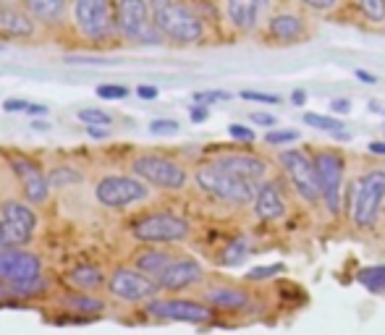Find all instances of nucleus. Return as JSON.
<instances>
[{
    "label": "nucleus",
    "instance_id": "473e14b6",
    "mask_svg": "<svg viewBox=\"0 0 385 335\" xmlns=\"http://www.w3.org/2000/svg\"><path fill=\"white\" fill-rule=\"evenodd\" d=\"M265 141H268L270 147H286V144H294V141H299V131H268L265 134Z\"/></svg>",
    "mask_w": 385,
    "mask_h": 335
},
{
    "label": "nucleus",
    "instance_id": "de8ad7c7",
    "mask_svg": "<svg viewBox=\"0 0 385 335\" xmlns=\"http://www.w3.org/2000/svg\"><path fill=\"white\" fill-rule=\"evenodd\" d=\"M68 63H89V65H100V63H107L103 58H68Z\"/></svg>",
    "mask_w": 385,
    "mask_h": 335
},
{
    "label": "nucleus",
    "instance_id": "1a4fd4ad",
    "mask_svg": "<svg viewBox=\"0 0 385 335\" xmlns=\"http://www.w3.org/2000/svg\"><path fill=\"white\" fill-rule=\"evenodd\" d=\"M107 293L123 304H147L158 299L160 286L147 278L144 272H139L137 267H118L110 272L107 278Z\"/></svg>",
    "mask_w": 385,
    "mask_h": 335
},
{
    "label": "nucleus",
    "instance_id": "3c124183",
    "mask_svg": "<svg viewBox=\"0 0 385 335\" xmlns=\"http://www.w3.org/2000/svg\"><path fill=\"white\" fill-rule=\"evenodd\" d=\"M370 152H372V155H385V139L370 141Z\"/></svg>",
    "mask_w": 385,
    "mask_h": 335
},
{
    "label": "nucleus",
    "instance_id": "f8f14e48",
    "mask_svg": "<svg viewBox=\"0 0 385 335\" xmlns=\"http://www.w3.org/2000/svg\"><path fill=\"white\" fill-rule=\"evenodd\" d=\"M315 168H317V178H320L322 202H325V207H328L331 215H338V210H341L346 160H343L341 152L320 150L317 155H315Z\"/></svg>",
    "mask_w": 385,
    "mask_h": 335
},
{
    "label": "nucleus",
    "instance_id": "e433bc0d",
    "mask_svg": "<svg viewBox=\"0 0 385 335\" xmlns=\"http://www.w3.org/2000/svg\"><path fill=\"white\" fill-rule=\"evenodd\" d=\"M241 98L249 102H265V105H280L278 95H270V92H255V89H244Z\"/></svg>",
    "mask_w": 385,
    "mask_h": 335
},
{
    "label": "nucleus",
    "instance_id": "f03ea898",
    "mask_svg": "<svg viewBox=\"0 0 385 335\" xmlns=\"http://www.w3.org/2000/svg\"><path fill=\"white\" fill-rule=\"evenodd\" d=\"M150 11L158 32L173 40V42L192 45L204 37L202 22L179 0H150Z\"/></svg>",
    "mask_w": 385,
    "mask_h": 335
},
{
    "label": "nucleus",
    "instance_id": "5fc2aeb1",
    "mask_svg": "<svg viewBox=\"0 0 385 335\" xmlns=\"http://www.w3.org/2000/svg\"><path fill=\"white\" fill-rule=\"evenodd\" d=\"M383 116H385V108H383Z\"/></svg>",
    "mask_w": 385,
    "mask_h": 335
},
{
    "label": "nucleus",
    "instance_id": "37998d69",
    "mask_svg": "<svg viewBox=\"0 0 385 335\" xmlns=\"http://www.w3.org/2000/svg\"><path fill=\"white\" fill-rule=\"evenodd\" d=\"M207 116H210V113H207L204 105H194V108L189 110V118H192L194 123H202V120H207Z\"/></svg>",
    "mask_w": 385,
    "mask_h": 335
},
{
    "label": "nucleus",
    "instance_id": "c85d7f7f",
    "mask_svg": "<svg viewBox=\"0 0 385 335\" xmlns=\"http://www.w3.org/2000/svg\"><path fill=\"white\" fill-rule=\"evenodd\" d=\"M354 6L370 24H385V0H354Z\"/></svg>",
    "mask_w": 385,
    "mask_h": 335
},
{
    "label": "nucleus",
    "instance_id": "393cba45",
    "mask_svg": "<svg viewBox=\"0 0 385 335\" xmlns=\"http://www.w3.org/2000/svg\"><path fill=\"white\" fill-rule=\"evenodd\" d=\"M61 306L68 309L71 314H100L105 309V302L95 296V293H84V291H74V293H66L61 299Z\"/></svg>",
    "mask_w": 385,
    "mask_h": 335
},
{
    "label": "nucleus",
    "instance_id": "9d476101",
    "mask_svg": "<svg viewBox=\"0 0 385 335\" xmlns=\"http://www.w3.org/2000/svg\"><path fill=\"white\" fill-rule=\"evenodd\" d=\"M280 165L289 176L291 186L296 189V194L304 202L317 205L322 199V189L320 178H317V168H315V157H310L304 150H283L280 152Z\"/></svg>",
    "mask_w": 385,
    "mask_h": 335
},
{
    "label": "nucleus",
    "instance_id": "8fccbe9b",
    "mask_svg": "<svg viewBox=\"0 0 385 335\" xmlns=\"http://www.w3.org/2000/svg\"><path fill=\"white\" fill-rule=\"evenodd\" d=\"M86 134H89L92 139H105V137H107V129H97V126H86Z\"/></svg>",
    "mask_w": 385,
    "mask_h": 335
},
{
    "label": "nucleus",
    "instance_id": "6ab92c4d",
    "mask_svg": "<svg viewBox=\"0 0 385 335\" xmlns=\"http://www.w3.org/2000/svg\"><path fill=\"white\" fill-rule=\"evenodd\" d=\"M255 215L265 223H275L280 217L286 215V202H283V194L278 192V184L273 181H265V184L257 186V196H255Z\"/></svg>",
    "mask_w": 385,
    "mask_h": 335
},
{
    "label": "nucleus",
    "instance_id": "c756f323",
    "mask_svg": "<svg viewBox=\"0 0 385 335\" xmlns=\"http://www.w3.org/2000/svg\"><path fill=\"white\" fill-rule=\"evenodd\" d=\"M246 254H249V244H246L244 238H236L234 244H228V247H225L220 262L228 265V267H236V265H241V262L246 260Z\"/></svg>",
    "mask_w": 385,
    "mask_h": 335
},
{
    "label": "nucleus",
    "instance_id": "7ed1b4c3",
    "mask_svg": "<svg viewBox=\"0 0 385 335\" xmlns=\"http://www.w3.org/2000/svg\"><path fill=\"white\" fill-rule=\"evenodd\" d=\"M194 181L197 186L202 189L204 194L215 196V199H220L225 205H249V202H255L257 196V186L244 181V178H239V176L228 173L223 168H218L215 162H207L202 168H197V173H194Z\"/></svg>",
    "mask_w": 385,
    "mask_h": 335
},
{
    "label": "nucleus",
    "instance_id": "9b49d317",
    "mask_svg": "<svg viewBox=\"0 0 385 335\" xmlns=\"http://www.w3.org/2000/svg\"><path fill=\"white\" fill-rule=\"evenodd\" d=\"M147 196L150 189L137 176H105L95 186V199L110 210H123L137 202H144Z\"/></svg>",
    "mask_w": 385,
    "mask_h": 335
},
{
    "label": "nucleus",
    "instance_id": "f3484780",
    "mask_svg": "<svg viewBox=\"0 0 385 335\" xmlns=\"http://www.w3.org/2000/svg\"><path fill=\"white\" fill-rule=\"evenodd\" d=\"M202 278H204L202 265L194 257H176V262L163 272L158 286H160V291H183V288L197 286Z\"/></svg>",
    "mask_w": 385,
    "mask_h": 335
},
{
    "label": "nucleus",
    "instance_id": "603ef678",
    "mask_svg": "<svg viewBox=\"0 0 385 335\" xmlns=\"http://www.w3.org/2000/svg\"><path fill=\"white\" fill-rule=\"evenodd\" d=\"M8 299H13V293L6 286H0V302H8Z\"/></svg>",
    "mask_w": 385,
    "mask_h": 335
},
{
    "label": "nucleus",
    "instance_id": "ea45409f",
    "mask_svg": "<svg viewBox=\"0 0 385 335\" xmlns=\"http://www.w3.org/2000/svg\"><path fill=\"white\" fill-rule=\"evenodd\" d=\"M228 134H231L236 141H255V131L249 129V126H241V123L228 126Z\"/></svg>",
    "mask_w": 385,
    "mask_h": 335
},
{
    "label": "nucleus",
    "instance_id": "4be33fe9",
    "mask_svg": "<svg viewBox=\"0 0 385 335\" xmlns=\"http://www.w3.org/2000/svg\"><path fill=\"white\" fill-rule=\"evenodd\" d=\"M204 304L207 306H213V309H225V312H241L249 306V296L244 291H239V288H210V291L204 293Z\"/></svg>",
    "mask_w": 385,
    "mask_h": 335
},
{
    "label": "nucleus",
    "instance_id": "bb28decb",
    "mask_svg": "<svg viewBox=\"0 0 385 335\" xmlns=\"http://www.w3.org/2000/svg\"><path fill=\"white\" fill-rule=\"evenodd\" d=\"M356 281L362 283L367 291L385 293V267H364V270H359Z\"/></svg>",
    "mask_w": 385,
    "mask_h": 335
},
{
    "label": "nucleus",
    "instance_id": "0eeeda50",
    "mask_svg": "<svg viewBox=\"0 0 385 335\" xmlns=\"http://www.w3.org/2000/svg\"><path fill=\"white\" fill-rule=\"evenodd\" d=\"M189 233H192L189 220L173 212H152L131 226V236L142 244H176L189 238Z\"/></svg>",
    "mask_w": 385,
    "mask_h": 335
},
{
    "label": "nucleus",
    "instance_id": "a18cd8bd",
    "mask_svg": "<svg viewBox=\"0 0 385 335\" xmlns=\"http://www.w3.org/2000/svg\"><path fill=\"white\" fill-rule=\"evenodd\" d=\"M354 76H356L359 81H364V84H377V76L370 74V71H362V68H356V71H354Z\"/></svg>",
    "mask_w": 385,
    "mask_h": 335
},
{
    "label": "nucleus",
    "instance_id": "79ce46f5",
    "mask_svg": "<svg viewBox=\"0 0 385 335\" xmlns=\"http://www.w3.org/2000/svg\"><path fill=\"white\" fill-rule=\"evenodd\" d=\"M29 105L32 102H27V100H6V105L3 108L8 110V113H24V110H29Z\"/></svg>",
    "mask_w": 385,
    "mask_h": 335
},
{
    "label": "nucleus",
    "instance_id": "f257e3e1",
    "mask_svg": "<svg viewBox=\"0 0 385 335\" xmlns=\"http://www.w3.org/2000/svg\"><path fill=\"white\" fill-rule=\"evenodd\" d=\"M0 286H6L13 299L34 296L43 288V260L24 249L0 251Z\"/></svg>",
    "mask_w": 385,
    "mask_h": 335
},
{
    "label": "nucleus",
    "instance_id": "c03bdc74",
    "mask_svg": "<svg viewBox=\"0 0 385 335\" xmlns=\"http://www.w3.org/2000/svg\"><path fill=\"white\" fill-rule=\"evenodd\" d=\"M331 110H333V113H349V110H352V102H349L346 98H343V100L335 98L331 102Z\"/></svg>",
    "mask_w": 385,
    "mask_h": 335
},
{
    "label": "nucleus",
    "instance_id": "49530a36",
    "mask_svg": "<svg viewBox=\"0 0 385 335\" xmlns=\"http://www.w3.org/2000/svg\"><path fill=\"white\" fill-rule=\"evenodd\" d=\"M137 95H139L142 100H155L158 98V89L155 87H137Z\"/></svg>",
    "mask_w": 385,
    "mask_h": 335
},
{
    "label": "nucleus",
    "instance_id": "2f4dec72",
    "mask_svg": "<svg viewBox=\"0 0 385 335\" xmlns=\"http://www.w3.org/2000/svg\"><path fill=\"white\" fill-rule=\"evenodd\" d=\"M79 116V120H84V123H89V126H107L110 123V113H105V110L100 108H84L76 113Z\"/></svg>",
    "mask_w": 385,
    "mask_h": 335
},
{
    "label": "nucleus",
    "instance_id": "b1692460",
    "mask_svg": "<svg viewBox=\"0 0 385 335\" xmlns=\"http://www.w3.org/2000/svg\"><path fill=\"white\" fill-rule=\"evenodd\" d=\"M0 29L8 34V37H29L34 32L32 16H27L19 8H0Z\"/></svg>",
    "mask_w": 385,
    "mask_h": 335
},
{
    "label": "nucleus",
    "instance_id": "7c9ffc66",
    "mask_svg": "<svg viewBox=\"0 0 385 335\" xmlns=\"http://www.w3.org/2000/svg\"><path fill=\"white\" fill-rule=\"evenodd\" d=\"M79 181H82V173L74 171V168H68V165H61V168H55L53 173L47 176V184H50V189H53V186L63 189V186L79 184Z\"/></svg>",
    "mask_w": 385,
    "mask_h": 335
},
{
    "label": "nucleus",
    "instance_id": "aec40b11",
    "mask_svg": "<svg viewBox=\"0 0 385 335\" xmlns=\"http://www.w3.org/2000/svg\"><path fill=\"white\" fill-rule=\"evenodd\" d=\"M270 37L283 45H296L307 40V24L296 13H278L270 19Z\"/></svg>",
    "mask_w": 385,
    "mask_h": 335
},
{
    "label": "nucleus",
    "instance_id": "ddd939ff",
    "mask_svg": "<svg viewBox=\"0 0 385 335\" xmlns=\"http://www.w3.org/2000/svg\"><path fill=\"white\" fill-rule=\"evenodd\" d=\"M144 309L150 317L165 320V322L199 325L213 317V306H207L204 302H192V299H155Z\"/></svg>",
    "mask_w": 385,
    "mask_h": 335
},
{
    "label": "nucleus",
    "instance_id": "cd10ccee",
    "mask_svg": "<svg viewBox=\"0 0 385 335\" xmlns=\"http://www.w3.org/2000/svg\"><path fill=\"white\" fill-rule=\"evenodd\" d=\"M304 123L312 126V129L317 131H328L333 137H338L343 131V123L338 118H333V116H320V113H304Z\"/></svg>",
    "mask_w": 385,
    "mask_h": 335
},
{
    "label": "nucleus",
    "instance_id": "5701e85b",
    "mask_svg": "<svg viewBox=\"0 0 385 335\" xmlns=\"http://www.w3.org/2000/svg\"><path fill=\"white\" fill-rule=\"evenodd\" d=\"M68 283L74 286L76 291H84V293H92V291H100L103 286H107V278L103 267L97 265H79L74 270L68 272Z\"/></svg>",
    "mask_w": 385,
    "mask_h": 335
},
{
    "label": "nucleus",
    "instance_id": "58836bf2",
    "mask_svg": "<svg viewBox=\"0 0 385 335\" xmlns=\"http://www.w3.org/2000/svg\"><path fill=\"white\" fill-rule=\"evenodd\" d=\"M304 8H310L315 13H328L338 6V0H299Z\"/></svg>",
    "mask_w": 385,
    "mask_h": 335
},
{
    "label": "nucleus",
    "instance_id": "20e7f679",
    "mask_svg": "<svg viewBox=\"0 0 385 335\" xmlns=\"http://www.w3.org/2000/svg\"><path fill=\"white\" fill-rule=\"evenodd\" d=\"M385 202V171L375 168L356 181L354 186V199H352V220L359 231H370L375 228L380 210Z\"/></svg>",
    "mask_w": 385,
    "mask_h": 335
},
{
    "label": "nucleus",
    "instance_id": "a878e982",
    "mask_svg": "<svg viewBox=\"0 0 385 335\" xmlns=\"http://www.w3.org/2000/svg\"><path fill=\"white\" fill-rule=\"evenodd\" d=\"M27 8L32 13V19L45 24H55L63 19L66 0H27Z\"/></svg>",
    "mask_w": 385,
    "mask_h": 335
},
{
    "label": "nucleus",
    "instance_id": "4c0bfd02",
    "mask_svg": "<svg viewBox=\"0 0 385 335\" xmlns=\"http://www.w3.org/2000/svg\"><path fill=\"white\" fill-rule=\"evenodd\" d=\"M283 272V265H268V267H255V270L246 272V278L249 281H265V278H273V275H278Z\"/></svg>",
    "mask_w": 385,
    "mask_h": 335
},
{
    "label": "nucleus",
    "instance_id": "412c9836",
    "mask_svg": "<svg viewBox=\"0 0 385 335\" xmlns=\"http://www.w3.org/2000/svg\"><path fill=\"white\" fill-rule=\"evenodd\" d=\"M173 262H176V254L168 251V249H144L142 254H137L134 267L158 283L163 278V272L168 270Z\"/></svg>",
    "mask_w": 385,
    "mask_h": 335
},
{
    "label": "nucleus",
    "instance_id": "72a5a7b5",
    "mask_svg": "<svg viewBox=\"0 0 385 335\" xmlns=\"http://www.w3.org/2000/svg\"><path fill=\"white\" fill-rule=\"evenodd\" d=\"M150 134H155V137H171V134H179V120H171V118L152 120Z\"/></svg>",
    "mask_w": 385,
    "mask_h": 335
},
{
    "label": "nucleus",
    "instance_id": "39448f33",
    "mask_svg": "<svg viewBox=\"0 0 385 335\" xmlns=\"http://www.w3.org/2000/svg\"><path fill=\"white\" fill-rule=\"evenodd\" d=\"M37 212L29 202L8 199L0 205V251L6 249H22L34 238Z\"/></svg>",
    "mask_w": 385,
    "mask_h": 335
},
{
    "label": "nucleus",
    "instance_id": "f704fd0d",
    "mask_svg": "<svg viewBox=\"0 0 385 335\" xmlns=\"http://www.w3.org/2000/svg\"><path fill=\"white\" fill-rule=\"evenodd\" d=\"M95 95L103 100H123L128 95V89L121 87V84H103V87L95 89Z\"/></svg>",
    "mask_w": 385,
    "mask_h": 335
},
{
    "label": "nucleus",
    "instance_id": "09e8293b",
    "mask_svg": "<svg viewBox=\"0 0 385 335\" xmlns=\"http://www.w3.org/2000/svg\"><path fill=\"white\" fill-rule=\"evenodd\" d=\"M291 102L299 108V105H304L307 102V92L304 89H294V95H291Z\"/></svg>",
    "mask_w": 385,
    "mask_h": 335
},
{
    "label": "nucleus",
    "instance_id": "dca6fc26",
    "mask_svg": "<svg viewBox=\"0 0 385 335\" xmlns=\"http://www.w3.org/2000/svg\"><path fill=\"white\" fill-rule=\"evenodd\" d=\"M213 162L218 168H223V171L239 176V178H244V181L255 186L257 181H262L265 173H268L265 160L257 157V155H246V152H225V155H218Z\"/></svg>",
    "mask_w": 385,
    "mask_h": 335
},
{
    "label": "nucleus",
    "instance_id": "2eb2a0df",
    "mask_svg": "<svg viewBox=\"0 0 385 335\" xmlns=\"http://www.w3.org/2000/svg\"><path fill=\"white\" fill-rule=\"evenodd\" d=\"M74 19L79 32L100 40L110 32V6L107 0H76L74 3Z\"/></svg>",
    "mask_w": 385,
    "mask_h": 335
},
{
    "label": "nucleus",
    "instance_id": "423d86ee",
    "mask_svg": "<svg viewBox=\"0 0 385 335\" xmlns=\"http://www.w3.org/2000/svg\"><path fill=\"white\" fill-rule=\"evenodd\" d=\"M116 26L139 45H160L163 34L152 22L150 0H116Z\"/></svg>",
    "mask_w": 385,
    "mask_h": 335
},
{
    "label": "nucleus",
    "instance_id": "a19ab883",
    "mask_svg": "<svg viewBox=\"0 0 385 335\" xmlns=\"http://www.w3.org/2000/svg\"><path fill=\"white\" fill-rule=\"evenodd\" d=\"M249 120H252V123H257V126H275V123H278V118H275L273 113H262V110L252 113V116H249Z\"/></svg>",
    "mask_w": 385,
    "mask_h": 335
},
{
    "label": "nucleus",
    "instance_id": "6e6552de",
    "mask_svg": "<svg viewBox=\"0 0 385 335\" xmlns=\"http://www.w3.org/2000/svg\"><path fill=\"white\" fill-rule=\"evenodd\" d=\"M131 173L142 178L144 184L158 186V189H168V192H179L186 186L189 173L181 162L163 157V155H139L131 162Z\"/></svg>",
    "mask_w": 385,
    "mask_h": 335
},
{
    "label": "nucleus",
    "instance_id": "a211bd4d",
    "mask_svg": "<svg viewBox=\"0 0 385 335\" xmlns=\"http://www.w3.org/2000/svg\"><path fill=\"white\" fill-rule=\"evenodd\" d=\"M265 6H268V0H225V13L236 32L249 34L257 29Z\"/></svg>",
    "mask_w": 385,
    "mask_h": 335
},
{
    "label": "nucleus",
    "instance_id": "c9c22d12",
    "mask_svg": "<svg viewBox=\"0 0 385 335\" xmlns=\"http://www.w3.org/2000/svg\"><path fill=\"white\" fill-rule=\"evenodd\" d=\"M225 100H231V92H223V89H207V92H197L194 95V102H199V105H207V102H225Z\"/></svg>",
    "mask_w": 385,
    "mask_h": 335
},
{
    "label": "nucleus",
    "instance_id": "4468645a",
    "mask_svg": "<svg viewBox=\"0 0 385 335\" xmlns=\"http://www.w3.org/2000/svg\"><path fill=\"white\" fill-rule=\"evenodd\" d=\"M11 168L19 178V184H22L24 199L29 205H43L50 194V184H47V176H45L43 168L32 157H24V155L11 157Z\"/></svg>",
    "mask_w": 385,
    "mask_h": 335
},
{
    "label": "nucleus",
    "instance_id": "864d4df0",
    "mask_svg": "<svg viewBox=\"0 0 385 335\" xmlns=\"http://www.w3.org/2000/svg\"><path fill=\"white\" fill-rule=\"evenodd\" d=\"M27 113H47V108H45V105H29Z\"/></svg>",
    "mask_w": 385,
    "mask_h": 335
}]
</instances>
